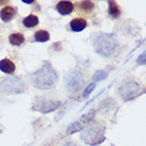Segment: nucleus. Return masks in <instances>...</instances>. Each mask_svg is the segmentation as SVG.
I'll list each match as a JSON object with an SVG mask.
<instances>
[{"label": "nucleus", "mask_w": 146, "mask_h": 146, "mask_svg": "<svg viewBox=\"0 0 146 146\" xmlns=\"http://www.w3.org/2000/svg\"><path fill=\"white\" fill-rule=\"evenodd\" d=\"M58 80V74L53 68L51 62H46L44 66L33 74V85L38 89H51Z\"/></svg>", "instance_id": "f257e3e1"}, {"label": "nucleus", "mask_w": 146, "mask_h": 146, "mask_svg": "<svg viewBox=\"0 0 146 146\" xmlns=\"http://www.w3.org/2000/svg\"><path fill=\"white\" fill-rule=\"evenodd\" d=\"M94 50L102 56L108 57L117 48V41L112 34H101L94 39Z\"/></svg>", "instance_id": "f03ea898"}, {"label": "nucleus", "mask_w": 146, "mask_h": 146, "mask_svg": "<svg viewBox=\"0 0 146 146\" xmlns=\"http://www.w3.org/2000/svg\"><path fill=\"white\" fill-rule=\"evenodd\" d=\"M105 127L101 124L88 125L82 130V139L86 144L96 146L105 141Z\"/></svg>", "instance_id": "7ed1b4c3"}, {"label": "nucleus", "mask_w": 146, "mask_h": 146, "mask_svg": "<svg viewBox=\"0 0 146 146\" xmlns=\"http://www.w3.org/2000/svg\"><path fill=\"white\" fill-rule=\"evenodd\" d=\"M0 87L7 93H20V92L25 91L26 89V85L21 82L17 77H9V78H4Z\"/></svg>", "instance_id": "20e7f679"}, {"label": "nucleus", "mask_w": 146, "mask_h": 146, "mask_svg": "<svg viewBox=\"0 0 146 146\" xmlns=\"http://www.w3.org/2000/svg\"><path fill=\"white\" fill-rule=\"evenodd\" d=\"M62 105L60 101H53L48 99H37L34 103L32 109L35 111H39L41 113H48L54 111Z\"/></svg>", "instance_id": "39448f33"}, {"label": "nucleus", "mask_w": 146, "mask_h": 146, "mask_svg": "<svg viewBox=\"0 0 146 146\" xmlns=\"http://www.w3.org/2000/svg\"><path fill=\"white\" fill-rule=\"evenodd\" d=\"M85 83V78L83 76V74H80V72H73L69 74V76L66 80L67 84V89L70 92H77L80 91V89L83 88Z\"/></svg>", "instance_id": "423d86ee"}, {"label": "nucleus", "mask_w": 146, "mask_h": 146, "mask_svg": "<svg viewBox=\"0 0 146 146\" xmlns=\"http://www.w3.org/2000/svg\"><path fill=\"white\" fill-rule=\"evenodd\" d=\"M140 90V85L135 82H127L122 87L119 89V93L123 98L124 101H129V100L135 98Z\"/></svg>", "instance_id": "0eeeda50"}, {"label": "nucleus", "mask_w": 146, "mask_h": 146, "mask_svg": "<svg viewBox=\"0 0 146 146\" xmlns=\"http://www.w3.org/2000/svg\"><path fill=\"white\" fill-rule=\"evenodd\" d=\"M16 13H17V11H16V9H15L14 7L5 5V7H2L1 11H0V18H1L2 21L9 22L14 18V16L16 15Z\"/></svg>", "instance_id": "6e6552de"}, {"label": "nucleus", "mask_w": 146, "mask_h": 146, "mask_svg": "<svg viewBox=\"0 0 146 146\" xmlns=\"http://www.w3.org/2000/svg\"><path fill=\"white\" fill-rule=\"evenodd\" d=\"M56 10L60 15H70L74 10V4L71 1H59L56 4Z\"/></svg>", "instance_id": "1a4fd4ad"}, {"label": "nucleus", "mask_w": 146, "mask_h": 146, "mask_svg": "<svg viewBox=\"0 0 146 146\" xmlns=\"http://www.w3.org/2000/svg\"><path fill=\"white\" fill-rule=\"evenodd\" d=\"M86 27H87V20L82 17L72 19L70 22V28L73 32H82L83 30L86 29Z\"/></svg>", "instance_id": "9d476101"}, {"label": "nucleus", "mask_w": 146, "mask_h": 146, "mask_svg": "<svg viewBox=\"0 0 146 146\" xmlns=\"http://www.w3.org/2000/svg\"><path fill=\"white\" fill-rule=\"evenodd\" d=\"M15 64L10 58H3L0 60V71L5 74H13L15 72Z\"/></svg>", "instance_id": "9b49d317"}, {"label": "nucleus", "mask_w": 146, "mask_h": 146, "mask_svg": "<svg viewBox=\"0 0 146 146\" xmlns=\"http://www.w3.org/2000/svg\"><path fill=\"white\" fill-rule=\"evenodd\" d=\"M95 115V110H90L88 113H86V114H84L83 117H80V120L76 121V123L78 124V126H80V128H82V130H83V127L85 128V126H88V125L91 123L92 121H93V117H94Z\"/></svg>", "instance_id": "f8f14e48"}, {"label": "nucleus", "mask_w": 146, "mask_h": 146, "mask_svg": "<svg viewBox=\"0 0 146 146\" xmlns=\"http://www.w3.org/2000/svg\"><path fill=\"white\" fill-rule=\"evenodd\" d=\"M108 14L114 19L119 18L121 16L122 12L115 1H108Z\"/></svg>", "instance_id": "ddd939ff"}, {"label": "nucleus", "mask_w": 146, "mask_h": 146, "mask_svg": "<svg viewBox=\"0 0 146 146\" xmlns=\"http://www.w3.org/2000/svg\"><path fill=\"white\" fill-rule=\"evenodd\" d=\"M25 36L22 33H19V32H16V33H12L10 36H9V41L10 44H13V46H21L23 42H25Z\"/></svg>", "instance_id": "4468645a"}, {"label": "nucleus", "mask_w": 146, "mask_h": 146, "mask_svg": "<svg viewBox=\"0 0 146 146\" xmlns=\"http://www.w3.org/2000/svg\"><path fill=\"white\" fill-rule=\"evenodd\" d=\"M38 22H39L38 17H37L36 15L33 14L25 17L23 20H22V23H23V26L26 27V28H34V27H36L38 25Z\"/></svg>", "instance_id": "2eb2a0df"}, {"label": "nucleus", "mask_w": 146, "mask_h": 146, "mask_svg": "<svg viewBox=\"0 0 146 146\" xmlns=\"http://www.w3.org/2000/svg\"><path fill=\"white\" fill-rule=\"evenodd\" d=\"M34 39L38 42H46L50 39V33L46 30H39L34 34Z\"/></svg>", "instance_id": "dca6fc26"}, {"label": "nucleus", "mask_w": 146, "mask_h": 146, "mask_svg": "<svg viewBox=\"0 0 146 146\" xmlns=\"http://www.w3.org/2000/svg\"><path fill=\"white\" fill-rule=\"evenodd\" d=\"M80 9L85 13H90L94 9V3L92 1H82L80 2Z\"/></svg>", "instance_id": "f3484780"}, {"label": "nucleus", "mask_w": 146, "mask_h": 146, "mask_svg": "<svg viewBox=\"0 0 146 146\" xmlns=\"http://www.w3.org/2000/svg\"><path fill=\"white\" fill-rule=\"evenodd\" d=\"M107 76H108V73L105 72V71H96L93 75V80L95 82H100V80H105Z\"/></svg>", "instance_id": "a211bd4d"}, {"label": "nucleus", "mask_w": 146, "mask_h": 146, "mask_svg": "<svg viewBox=\"0 0 146 146\" xmlns=\"http://www.w3.org/2000/svg\"><path fill=\"white\" fill-rule=\"evenodd\" d=\"M94 88H95V84H94V83H92V84L88 85L87 88H85L84 93H83V96H84V98H88V96H89V94H90V93H91V92L94 90Z\"/></svg>", "instance_id": "6ab92c4d"}, {"label": "nucleus", "mask_w": 146, "mask_h": 146, "mask_svg": "<svg viewBox=\"0 0 146 146\" xmlns=\"http://www.w3.org/2000/svg\"><path fill=\"white\" fill-rule=\"evenodd\" d=\"M137 62H138L139 65H144V64H145V52H144V53H142V54L138 57V59H137Z\"/></svg>", "instance_id": "aec40b11"}, {"label": "nucleus", "mask_w": 146, "mask_h": 146, "mask_svg": "<svg viewBox=\"0 0 146 146\" xmlns=\"http://www.w3.org/2000/svg\"><path fill=\"white\" fill-rule=\"evenodd\" d=\"M62 146H78V145L75 144L74 142H65Z\"/></svg>", "instance_id": "412c9836"}, {"label": "nucleus", "mask_w": 146, "mask_h": 146, "mask_svg": "<svg viewBox=\"0 0 146 146\" xmlns=\"http://www.w3.org/2000/svg\"><path fill=\"white\" fill-rule=\"evenodd\" d=\"M22 2H23V3H27V4H31V3H33L34 1L33 0H22Z\"/></svg>", "instance_id": "4be33fe9"}]
</instances>
